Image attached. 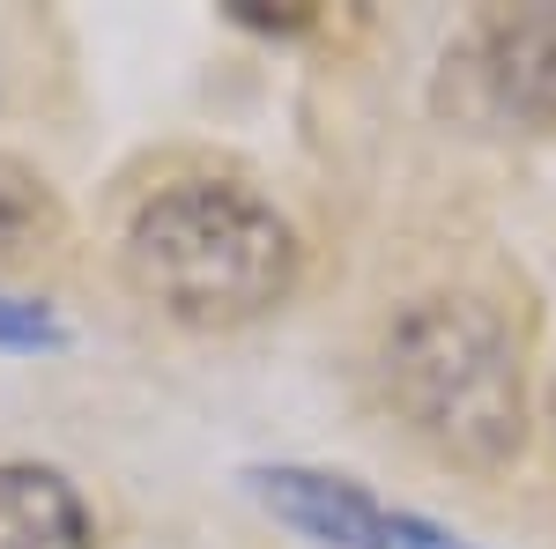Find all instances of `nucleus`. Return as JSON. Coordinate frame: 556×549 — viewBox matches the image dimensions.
Instances as JSON below:
<instances>
[{
  "label": "nucleus",
  "instance_id": "obj_4",
  "mask_svg": "<svg viewBox=\"0 0 556 549\" xmlns=\"http://www.w3.org/2000/svg\"><path fill=\"white\" fill-rule=\"evenodd\" d=\"M482 75L505 112L556 127V8H497L482 23Z\"/></svg>",
  "mask_w": 556,
  "mask_h": 549
},
{
  "label": "nucleus",
  "instance_id": "obj_3",
  "mask_svg": "<svg viewBox=\"0 0 556 549\" xmlns=\"http://www.w3.org/2000/svg\"><path fill=\"white\" fill-rule=\"evenodd\" d=\"M245 483H253V498L275 512L282 527H298L304 542H319V549H393V512H386L364 483H349V475L253 467Z\"/></svg>",
  "mask_w": 556,
  "mask_h": 549
},
{
  "label": "nucleus",
  "instance_id": "obj_2",
  "mask_svg": "<svg viewBox=\"0 0 556 549\" xmlns=\"http://www.w3.org/2000/svg\"><path fill=\"white\" fill-rule=\"evenodd\" d=\"M371 379L401 438H416L430 461L497 475L527 446V372L519 327L497 297L424 290L401 297L379 327Z\"/></svg>",
  "mask_w": 556,
  "mask_h": 549
},
{
  "label": "nucleus",
  "instance_id": "obj_8",
  "mask_svg": "<svg viewBox=\"0 0 556 549\" xmlns=\"http://www.w3.org/2000/svg\"><path fill=\"white\" fill-rule=\"evenodd\" d=\"M393 549H468V542L438 535V527H430V520H416V512H393Z\"/></svg>",
  "mask_w": 556,
  "mask_h": 549
},
{
  "label": "nucleus",
  "instance_id": "obj_6",
  "mask_svg": "<svg viewBox=\"0 0 556 549\" xmlns=\"http://www.w3.org/2000/svg\"><path fill=\"white\" fill-rule=\"evenodd\" d=\"M60 230H67L60 194H52L23 157H8V149H0V267H23V260L52 253V246H60Z\"/></svg>",
  "mask_w": 556,
  "mask_h": 549
},
{
  "label": "nucleus",
  "instance_id": "obj_9",
  "mask_svg": "<svg viewBox=\"0 0 556 549\" xmlns=\"http://www.w3.org/2000/svg\"><path fill=\"white\" fill-rule=\"evenodd\" d=\"M549 416H556V394H549Z\"/></svg>",
  "mask_w": 556,
  "mask_h": 549
},
{
  "label": "nucleus",
  "instance_id": "obj_5",
  "mask_svg": "<svg viewBox=\"0 0 556 549\" xmlns=\"http://www.w3.org/2000/svg\"><path fill=\"white\" fill-rule=\"evenodd\" d=\"M0 549H97L83 490L38 461H0Z\"/></svg>",
  "mask_w": 556,
  "mask_h": 549
},
{
  "label": "nucleus",
  "instance_id": "obj_7",
  "mask_svg": "<svg viewBox=\"0 0 556 549\" xmlns=\"http://www.w3.org/2000/svg\"><path fill=\"white\" fill-rule=\"evenodd\" d=\"M60 320L45 304H23V297L0 290V349H60Z\"/></svg>",
  "mask_w": 556,
  "mask_h": 549
},
{
  "label": "nucleus",
  "instance_id": "obj_1",
  "mask_svg": "<svg viewBox=\"0 0 556 549\" xmlns=\"http://www.w3.org/2000/svg\"><path fill=\"white\" fill-rule=\"evenodd\" d=\"M127 290L186 335H238L298 290V230L260 186L230 171H186L127 215Z\"/></svg>",
  "mask_w": 556,
  "mask_h": 549
}]
</instances>
